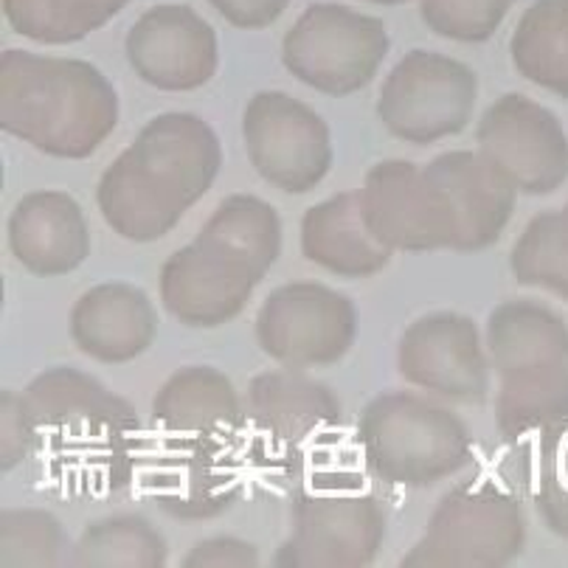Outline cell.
Returning <instances> with one entry per match:
<instances>
[{
	"label": "cell",
	"mask_w": 568,
	"mask_h": 568,
	"mask_svg": "<svg viewBox=\"0 0 568 568\" xmlns=\"http://www.w3.org/2000/svg\"><path fill=\"white\" fill-rule=\"evenodd\" d=\"M23 399L34 450H43L68 490L102 496L128 484L139 439V417L128 399L65 366L37 377Z\"/></svg>",
	"instance_id": "obj_1"
},
{
	"label": "cell",
	"mask_w": 568,
	"mask_h": 568,
	"mask_svg": "<svg viewBox=\"0 0 568 568\" xmlns=\"http://www.w3.org/2000/svg\"><path fill=\"white\" fill-rule=\"evenodd\" d=\"M119 97L85 60L9 49L0 57V128L54 158H88L113 135Z\"/></svg>",
	"instance_id": "obj_2"
},
{
	"label": "cell",
	"mask_w": 568,
	"mask_h": 568,
	"mask_svg": "<svg viewBox=\"0 0 568 568\" xmlns=\"http://www.w3.org/2000/svg\"><path fill=\"white\" fill-rule=\"evenodd\" d=\"M372 473L397 487H428L473 459V439L454 412L408 392L372 399L357 425Z\"/></svg>",
	"instance_id": "obj_3"
},
{
	"label": "cell",
	"mask_w": 568,
	"mask_h": 568,
	"mask_svg": "<svg viewBox=\"0 0 568 568\" xmlns=\"http://www.w3.org/2000/svg\"><path fill=\"white\" fill-rule=\"evenodd\" d=\"M520 501L498 481H467L442 498L428 532L403 557V566H507L524 551Z\"/></svg>",
	"instance_id": "obj_4"
},
{
	"label": "cell",
	"mask_w": 568,
	"mask_h": 568,
	"mask_svg": "<svg viewBox=\"0 0 568 568\" xmlns=\"http://www.w3.org/2000/svg\"><path fill=\"white\" fill-rule=\"evenodd\" d=\"M386 54V23L338 3L307 7L282 40L284 68L327 97H349L369 85Z\"/></svg>",
	"instance_id": "obj_5"
},
{
	"label": "cell",
	"mask_w": 568,
	"mask_h": 568,
	"mask_svg": "<svg viewBox=\"0 0 568 568\" xmlns=\"http://www.w3.org/2000/svg\"><path fill=\"white\" fill-rule=\"evenodd\" d=\"M476 97L478 79L465 62L417 49L405 54L383 82L377 119L408 144H436L470 124Z\"/></svg>",
	"instance_id": "obj_6"
},
{
	"label": "cell",
	"mask_w": 568,
	"mask_h": 568,
	"mask_svg": "<svg viewBox=\"0 0 568 568\" xmlns=\"http://www.w3.org/2000/svg\"><path fill=\"white\" fill-rule=\"evenodd\" d=\"M383 538L386 513L375 496L349 481H324L296 498L293 535L276 562L291 568L369 566Z\"/></svg>",
	"instance_id": "obj_7"
},
{
	"label": "cell",
	"mask_w": 568,
	"mask_h": 568,
	"mask_svg": "<svg viewBox=\"0 0 568 568\" xmlns=\"http://www.w3.org/2000/svg\"><path fill=\"white\" fill-rule=\"evenodd\" d=\"M248 425L256 456L282 470H296L333 448L341 436L344 412L327 386L302 369L267 372L248 388Z\"/></svg>",
	"instance_id": "obj_8"
},
{
	"label": "cell",
	"mask_w": 568,
	"mask_h": 568,
	"mask_svg": "<svg viewBox=\"0 0 568 568\" xmlns=\"http://www.w3.org/2000/svg\"><path fill=\"white\" fill-rule=\"evenodd\" d=\"M355 335V304L318 282L282 284L256 315L262 352L287 369L333 366L352 349Z\"/></svg>",
	"instance_id": "obj_9"
},
{
	"label": "cell",
	"mask_w": 568,
	"mask_h": 568,
	"mask_svg": "<svg viewBox=\"0 0 568 568\" xmlns=\"http://www.w3.org/2000/svg\"><path fill=\"white\" fill-rule=\"evenodd\" d=\"M242 141L254 170L282 192H310L333 166L327 121L282 91L251 99L242 113Z\"/></svg>",
	"instance_id": "obj_10"
},
{
	"label": "cell",
	"mask_w": 568,
	"mask_h": 568,
	"mask_svg": "<svg viewBox=\"0 0 568 568\" xmlns=\"http://www.w3.org/2000/svg\"><path fill=\"white\" fill-rule=\"evenodd\" d=\"M478 150L524 194H551L568 181V135L535 99L507 93L484 110Z\"/></svg>",
	"instance_id": "obj_11"
},
{
	"label": "cell",
	"mask_w": 568,
	"mask_h": 568,
	"mask_svg": "<svg viewBox=\"0 0 568 568\" xmlns=\"http://www.w3.org/2000/svg\"><path fill=\"white\" fill-rule=\"evenodd\" d=\"M397 366L405 383L454 403H484L490 392L481 335L459 313H430L414 321L399 338Z\"/></svg>",
	"instance_id": "obj_12"
},
{
	"label": "cell",
	"mask_w": 568,
	"mask_h": 568,
	"mask_svg": "<svg viewBox=\"0 0 568 568\" xmlns=\"http://www.w3.org/2000/svg\"><path fill=\"white\" fill-rule=\"evenodd\" d=\"M124 51L135 77L158 91H197L220 65L214 29L181 3L146 9L130 29Z\"/></svg>",
	"instance_id": "obj_13"
},
{
	"label": "cell",
	"mask_w": 568,
	"mask_h": 568,
	"mask_svg": "<svg viewBox=\"0 0 568 568\" xmlns=\"http://www.w3.org/2000/svg\"><path fill=\"white\" fill-rule=\"evenodd\" d=\"M363 214L372 234L392 251L450 248L454 229L425 166L412 161H381L366 172L361 189Z\"/></svg>",
	"instance_id": "obj_14"
},
{
	"label": "cell",
	"mask_w": 568,
	"mask_h": 568,
	"mask_svg": "<svg viewBox=\"0 0 568 568\" xmlns=\"http://www.w3.org/2000/svg\"><path fill=\"white\" fill-rule=\"evenodd\" d=\"M454 229L450 251H484L498 242L518 189L481 150L442 152L425 166Z\"/></svg>",
	"instance_id": "obj_15"
},
{
	"label": "cell",
	"mask_w": 568,
	"mask_h": 568,
	"mask_svg": "<svg viewBox=\"0 0 568 568\" xmlns=\"http://www.w3.org/2000/svg\"><path fill=\"white\" fill-rule=\"evenodd\" d=\"M260 282L229 254L194 240L161 267V302L186 327L212 329L236 318Z\"/></svg>",
	"instance_id": "obj_16"
},
{
	"label": "cell",
	"mask_w": 568,
	"mask_h": 568,
	"mask_svg": "<svg viewBox=\"0 0 568 568\" xmlns=\"http://www.w3.org/2000/svg\"><path fill=\"white\" fill-rule=\"evenodd\" d=\"M144 476L146 496L164 513L183 520H203L234 507L242 496V467L234 442L175 439Z\"/></svg>",
	"instance_id": "obj_17"
},
{
	"label": "cell",
	"mask_w": 568,
	"mask_h": 568,
	"mask_svg": "<svg viewBox=\"0 0 568 568\" xmlns=\"http://www.w3.org/2000/svg\"><path fill=\"white\" fill-rule=\"evenodd\" d=\"M130 150L144 170L186 206H194L212 189L223 166L217 133L194 113L155 115Z\"/></svg>",
	"instance_id": "obj_18"
},
{
	"label": "cell",
	"mask_w": 568,
	"mask_h": 568,
	"mask_svg": "<svg viewBox=\"0 0 568 568\" xmlns=\"http://www.w3.org/2000/svg\"><path fill=\"white\" fill-rule=\"evenodd\" d=\"M9 248L34 276H65L91 254L82 206L65 192H31L9 217Z\"/></svg>",
	"instance_id": "obj_19"
},
{
	"label": "cell",
	"mask_w": 568,
	"mask_h": 568,
	"mask_svg": "<svg viewBox=\"0 0 568 568\" xmlns=\"http://www.w3.org/2000/svg\"><path fill=\"white\" fill-rule=\"evenodd\" d=\"M158 335L150 296L128 282L97 284L71 310V338L88 357L128 363L144 355Z\"/></svg>",
	"instance_id": "obj_20"
},
{
	"label": "cell",
	"mask_w": 568,
	"mask_h": 568,
	"mask_svg": "<svg viewBox=\"0 0 568 568\" xmlns=\"http://www.w3.org/2000/svg\"><path fill=\"white\" fill-rule=\"evenodd\" d=\"M152 419L172 439H223L240 436V394L214 366H186L175 372L152 399Z\"/></svg>",
	"instance_id": "obj_21"
},
{
	"label": "cell",
	"mask_w": 568,
	"mask_h": 568,
	"mask_svg": "<svg viewBox=\"0 0 568 568\" xmlns=\"http://www.w3.org/2000/svg\"><path fill=\"white\" fill-rule=\"evenodd\" d=\"M302 251L313 265L341 278H366L388 265L394 251L372 234L361 192H344L307 209Z\"/></svg>",
	"instance_id": "obj_22"
},
{
	"label": "cell",
	"mask_w": 568,
	"mask_h": 568,
	"mask_svg": "<svg viewBox=\"0 0 568 568\" xmlns=\"http://www.w3.org/2000/svg\"><path fill=\"white\" fill-rule=\"evenodd\" d=\"M487 352L501 381L568 369V324L546 304L504 302L487 318Z\"/></svg>",
	"instance_id": "obj_23"
},
{
	"label": "cell",
	"mask_w": 568,
	"mask_h": 568,
	"mask_svg": "<svg viewBox=\"0 0 568 568\" xmlns=\"http://www.w3.org/2000/svg\"><path fill=\"white\" fill-rule=\"evenodd\" d=\"M97 203L104 223L130 242L161 240L181 223L189 209L144 170L133 150L121 152L104 170Z\"/></svg>",
	"instance_id": "obj_24"
},
{
	"label": "cell",
	"mask_w": 568,
	"mask_h": 568,
	"mask_svg": "<svg viewBox=\"0 0 568 568\" xmlns=\"http://www.w3.org/2000/svg\"><path fill=\"white\" fill-rule=\"evenodd\" d=\"M197 240L229 254L254 276L265 278L282 251V220L276 209L254 194H231L209 217Z\"/></svg>",
	"instance_id": "obj_25"
},
{
	"label": "cell",
	"mask_w": 568,
	"mask_h": 568,
	"mask_svg": "<svg viewBox=\"0 0 568 568\" xmlns=\"http://www.w3.org/2000/svg\"><path fill=\"white\" fill-rule=\"evenodd\" d=\"M509 57L526 82L568 99V0H535L515 26Z\"/></svg>",
	"instance_id": "obj_26"
},
{
	"label": "cell",
	"mask_w": 568,
	"mask_h": 568,
	"mask_svg": "<svg viewBox=\"0 0 568 568\" xmlns=\"http://www.w3.org/2000/svg\"><path fill=\"white\" fill-rule=\"evenodd\" d=\"M130 0H3L7 23L34 43L68 45L108 26Z\"/></svg>",
	"instance_id": "obj_27"
},
{
	"label": "cell",
	"mask_w": 568,
	"mask_h": 568,
	"mask_svg": "<svg viewBox=\"0 0 568 568\" xmlns=\"http://www.w3.org/2000/svg\"><path fill=\"white\" fill-rule=\"evenodd\" d=\"M498 430L507 439L544 436L568 423V369L507 377L498 388Z\"/></svg>",
	"instance_id": "obj_28"
},
{
	"label": "cell",
	"mask_w": 568,
	"mask_h": 568,
	"mask_svg": "<svg viewBox=\"0 0 568 568\" xmlns=\"http://www.w3.org/2000/svg\"><path fill=\"white\" fill-rule=\"evenodd\" d=\"M73 562L93 568H158L166 562V540L141 515H115L88 524L73 546Z\"/></svg>",
	"instance_id": "obj_29"
},
{
	"label": "cell",
	"mask_w": 568,
	"mask_h": 568,
	"mask_svg": "<svg viewBox=\"0 0 568 568\" xmlns=\"http://www.w3.org/2000/svg\"><path fill=\"white\" fill-rule=\"evenodd\" d=\"M509 271L520 284L568 298V217L544 212L526 225L509 254Z\"/></svg>",
	"instance_id": "obj_30"
},
{
	"label": "cell",
	"mask_w": 568,
	"mask_h": 568,
	"mask_svg": "<svg viewBox=\"0 0 568 568\" xmlns=\"http://www.w3.org/2000/svg\"><path fill=\"white\" fill-rule=\"evenodd\" d=\"M68 538L62 524L43 509H3L0 515V568L57 566Z\"/></svg>",
	"instance_id": "obj_31"
},
{
	"label": "cell",
	"mask_w": 568,
	"mask_h": 568,
	"mask_svg": "<svg viewBox=\"0 0 568 568\" xmlns=\"http://www.w3.org/2000/svg\"><path fill=\"white\" fill-rule=\"evenodd\" d=\"M518 0H419V18L434 34L456 43L490 40Z\"/></svg>",
	"instance_id": "obj_32"
},
{
	"label": "cell",
	"mask_w": 568,
	"mask_h": 568,
	"mask_svg": "<svg viewBox=\"0 0 568 568\" xmlns=\"http://www.w3.org/2000/svg\"><path fill=\"white\" fill-rule=\"evenodd\" d=\"M535 507L551 532L568 540V423L540 436L535 462Z\"/></svg>",
	"instance_id": "obj_33"
},
{
	"label": "cell",
	"mask_w": 568,
	"mask_h": 568,
	"mask_svg": "<svg viewBox=\"0 0 568 568\" xmlns=\"http://www.w3.org/2000/svg\"><path fill=\"white\" fill-rule=\"evenodd\" d=\"M34 454V425L26 412L23 394L3 392L0 397V467L3 473Z\"/></svg>",
	"instance_id": "obj_34"
},
{
	"label": "cell",
	"mask_w": 568,
	"mask_h": 568,
	"mask_svg": "<svg viewBox=\"0 0 568 568\" xmlns=\"http://www.w3.org/2000/svg\"><path fill=\"white\" fill-rule=\"evenodd\" d=\"M189 568H220V566H260V551L254 544L236 538H212L194 546L189 557L183 560Z\"/></svg>",
	"instance_id": "obj_35"
},
{
	"label": "cell",
	"mask_w": 568,
	"mask_h": 568,
	"mask_svg": "<svg viewBox=\"0 0 568 568\" xmlns=\"http://www.w3.org/2000/svg\"><path fill=\"white\" fill-rule=\"evenodd\" d=\"M223 20L245 31H260L276 23L291 0H209Z\"/></svg>",
	"instance_id": "obj_36"
},
{
	"label": "cell",
	"mask_w": 568,
	"mask_h": 568,
	"mask_svg": "<svg viewBox=\"0 0 568 568\" xmlns=\"http://www.w3.org/2000/svg\"><path fill=\"white\" fill-rule=\"evenodd\" d=\"M363 3H375V7H403L408 0H363Z\"/></svg>",
	"instance_id": "obj_37"
},
{
	"label": "cell",
	"mask_w": 568,
	"mask_h": 568,
	"mask_svg": "<svg viewBox=\"0 0 568 568\" xmlns=\"http://www.w3.org/2000/svg\"><path fill=\"white\" fill-rule=\"evenodd\" d=\"M562 214H566V217H568V206H566V209H562Z\"/></svg>",
	"instance_id": "obj_38"
}]
</instances>
